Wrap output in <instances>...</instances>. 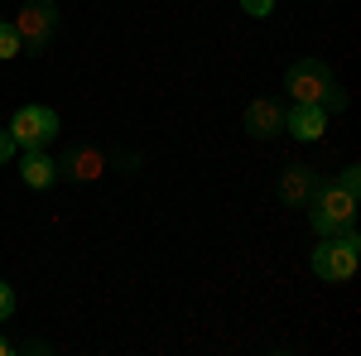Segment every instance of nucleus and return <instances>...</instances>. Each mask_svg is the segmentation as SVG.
Instances as JSON below:
<instances>
[{
  "label": "nucleus",
  "instance_id": "14",
  "mask_svg": "<svg viewBox=\"0 0 361 356\" xmlns=\"http://www.w3.org/2000/svg\"><path fill=\"white\" fill-rule=\"evenodd\" d=\"M15 149H20V145L10 140V130H0V164H10V159H15Z\"/></svg>",
  "mask_w": 361,
  "mask_h": 356
},
{
  "label": "nucleus",
  "instance_id": "4",
  "mask_svg": "<svg viewBox=\"0 0 361 356\" xmlns=\"http://www.w3.org/2000/svg\"><path fill=\"white\" fill-rule=\"evenodd\" d=\"M10 25L20 34V49H25L29 58H39L58 34V5L54 0H25V10H20Z\"/></svg>",
  "mask_w": 361,
  "mask_h": 356
},
{
  "label": "nucleus",
  "instance_id": "15",
  "mask_svg": "<svg viewBox=\"0 0 361 356\" xmlns=\"http://www.w3.org/2000/svg\"><path fill=\"white\" fill-rule=\"evenodd\" d=\"M15 352V342H5V337H0V356H10Z\"/></svg>",
  "mask_w": 361,
  "mask_h": 356
},
{
  "label": "nucleus",
  "instance_id": "2",
  "mask_svg": "<svg viewBox=\"0 0 361 356\" xmlns=\"http://www.w3.org/2000/svg\"><path fill=\"white\" fill-rule=\"evenodd\" d=\"M284 92L294 97V106H323V111L347 106V92L333 82L328 63H318V58H299V63L284 73Z\"/></svg>",
  "mask_w": 361,
  "mask_h": 356
},
{
  "label": "nucleus",
  "instance_id": "12",
  "mask_svg": "<svg viewBox=\"0 0 361 356\" xmlns=\"http://www.w3.org/2000/svg\"><path fill=\"white\" fill-rule=\"evenodd\" d=\"M15 318V294H10V284L0 279V323H10Z\"/></svg>",
  "mask_w": 361,
  "mask_h": 356
},
{
  "label": "nucleus",
  "instance_id": "3",
  "mask_svg": "<svg viewBox=\"0 0 361 356\" xmlns=\"http://www.w3.org/2000/svg\"><path fill=\"white\" fill-rule=\"evenodd\" d=\"M361 265V236L357 226H347V231H333V236H323V246H313V274L323 279V284H347Z\"/></svg>",
  "mask_w": 361,
  "mask_h": 356
},
{
  "label": "nucleus",
  "instance_id": "11",
  "mask_svg": "<svg viewBox=\"0 0 361 356\" xmlns=\"http://www.w3.org/2000/svg\"><path fill=\"white\" fill-rule=\"evenodd\" d=\"M25 49H20V34H15V25L10 20H0V63H10V58H20Z\"/></svg>",
  "mask_w": 361,
  "mask_h": 356
},
{
  "label": "nucleus",
  "instance_id": "6",
  "mask_svg": "<svg viewBox=\"0 0 361 356\" xmlns=\"http://www.w3.org/2000/svg\"><path fill=\"white\" fill-rule=\"evenodd\" d=\"M58 173L78 178V183H97V178L106 173V154H102V145H73V149L63 154Z\"/></svg>",
  "mask_w": 361,
  "mask_h": 356
},
{
  "label": "nucleus",
  "instance_id": "1",
  "mask_svg": "<svg viewBox=\"0 0 361 356\" xmlns=\"http://www.w3.org/2000/svg\"><path fill=\"white\" fill-rule=\"evenodd\" d=\"M357 192H361V168L347 164L337 178H318V188L308 197V221H313V231L318 236H333V231H347L352 221H357Z\"/></svg>",
  "mask_w": 361,
  "mask_h": 356
},
{
  "label": "nucleus",
  "instance_id": "5",
  "mask_svg": "<svg viewBox=\"0 0 361 356\" xmlns=\"http://www.w3.org/2000/svg\"><path fill=\"white\" fill-rule=\"evenodd\" d=\"M58 130H63V121L54 106H20L10 121V140L25 149H44L49 140H58Z\"/></svg>",
  "mask_w": 361,
  "mask_h": 356
},
{
  "label": "nucleus",
  "instance_id": "7",
  "mask_svg": "<svg viewBox=\"0 0 361 356\" xmlns=\"http://www.w3.org/2000/svg\"><path fill=\"white\" fill-rule=\"evenodd\" d=\"M246 135H255V140H275V135H284V106L279 102H250L246 106Z\"/></svg>",
  "mask_w": 361,
  "mask_h": 356
},
{
  "label": "nucleus",
  "instance_id": "9",
  "mask_svg": "<svg viewBox=\"0 0 361 356\" xmlns=\"http://www.w3.org/2000/svg\"><path fill=\"white\" fill-rule=\"evenodd\" d=\"M313 188H318V173H313L308 164L284 168V178H279V197H284L289 207H308V197H313Z\"/></svg>",
  "mask_w": 361,
  "mask_h": 356
},
{
  "label": "nucleus",
  "instance_id": "13",
  "mask_svg": "<svg viewBox=\"0 0 361 356\" xmlns=\"http://www.w3.org/2000/svg\"><path fill=\"white\" fill-rule=\"evenodd\" d=\"M241 10L260 20V15H270V10H275V0H241Z\"/></svg>",
  "mask_w": 361,
  "mask_h": 356
},
{
  "label": "nucleus",
  "instance_id": "10",
  "mask_svg": "<svg viewBox=\"0 0 361 356\" xmlns=\"http://www.w3.org/2000/svg\"><path fill=\"white\" fill-rule=\"evenodd\" d=\"M20 178H25V188H54V178H58V159H49L44 149H25Z\"/></svg>",
  "mask_w": 361,
  "mask_h": 356
},
{
  "label": "nucleus",
  "instance_id": "8",
  "mask_svg": "<svg viewBox=\"0 0 361 356\" xmlns=\"http://www.w3.org/2000/svg\"><path fill=\"white\" fill-rule=\"evenodd\" d=\"M284 130L294 140H323V130H328V111L323 106H294V111H284Z\"/></svg>",
  "mask_w": 361,
  "mask_h": 356
}]
</instances>
